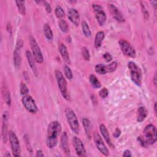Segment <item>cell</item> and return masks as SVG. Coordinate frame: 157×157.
Listing matches in <instances>:
<instances>
[{
  "label": "cell",
  "mask_w": 157,
  "mask_h": 157,
  "mask_svg": "<svg viewBox=\"0 0 157 157\" xmlns=\"http://www.w3.org/2000/svg\"><path fill=\"white\" fill-rule=\"evenodd\" d=\"M62 127L58 121L50 122L47 127V136L46 139V145L48 148H53L58 144V137L62 132Z\"/></svg>",
  "instance_id": "obj_1"
},
{
  "label": "cell",
  "mask_w": 157,
  "mask_h": 157,
  "mask_svg": "<svg viewBox=\"0 0 157 157\" xmlns=\"http://www.w3.org/2000/svg\"><path fill=\"white\" fill-rule=\"evenodd\" d=\"M128 67L130 72L131 80L137 86H140L142 83V74L140 68L134 62H129Z\"/></svg>",
  "instance_id": "obj_2"
},
{
  "label": "cell",
  "mask_w": 157,
  "mask_h": 157,
  "mask_svg": "<svg viewBox=\"0 0 157 157\" xmlns=\"http://www.w3.org/2000/svg\"><path fill=\"white\" fill-rule=\"evenodd\" d=\"M65 115L73 132L76 134H79L80 132L79 123L74 110L70 108H67L65 110Z\"/></svg>",
  "instance_id": "obj_3"
},
{
  "label": "cell",
  "mask_w": 157,
  "mask_h": 157,
  "mask_svg": "<svg viewBox=\"0 0 157 157\" xmlns=\"http://www.w3.org/2000/svg\"><path fill=\"white\" fill-rule=\"evenodd\" d=\"M55 77L57 79L58 88L63 98L66 99H69V95L68 92V84L63 73L58 69L55 70Z\"/></svg>",
  "instance_id": "obj_4"
},
{
  "label": "cell",
  "mask_w": 157,
  "mask_h": 157,
  "mask_svg": "<svg viewBox=\"0 0 157 157\" xmlns=\"http://www.w3.org/2000/svg\"><path fill=\"white\" fill-rule=\"evenodd\" d=\"M144 139L147 145H152L156 142V129L152 125L149 124L145 126L144 130Z\"/></svg>",
  "instance_id": "obj_5"
},
{
  "label": "cell",
  "mask_w": 157,
  "mask_h": 157,
  "mask_svg": "<svg viewBox=\"0 0 157 157\" xmlns=\"http://www.w3.org/2000/svg\"><path fill=\"white\" fill-rule=\"evenodd\" d=\"M29 42L35 61L38 63H43L44 62V57L35 38L32 36H30L29 37Z\"/></svg>",
  "instance_id": "obj_6"
},
{
  "label": "cell",
  "mask_w": 157,
  "mask_h": 157,
  "mask_svg": "<svg viewBox=\"0 0 157 157\" xmlns=\"http://www.w3.org/2000/svg\"><path fill=\"white\" fill-rule=\"evenodd\" d=\"M8 137L11 145L13 155L14 156H20L21 155V148L17 135L13 131L11 130L9 131Z\"/></svg>",
  "instance_id": "obj_7"
},
{
  "label": "cell",
  "mask_w": 157,
  "mask_h": 157,
  "mask_svg": "<svg viewBox=\"0 0 157 157\" xmlns=\"http://www.w3.org/2000/svg\"><path fill=\"white\" fill-rule=\"evenodd\" d=\"M118 44L122 53L125 55L131 58L136 57V50L125 39H120L118 41Z\"/></svg>",
  "instance_id": "obj_8"
},
{
  "label": "cell",
  "mask_w": 157,
  "mask_h": 157,
  "mask_svg": "<svg viewBox=\"0 0 157 157\" xmlns=\"http://www.w3.org/2000/svg\"><path fill=\"white\" fill-rule=\"evenodd\" d=\"M92 8L95 14V17L97 21L98 24L99 26L103 27L105 25L106 22V14L104 11L103 7L97 4H93L92 5Z\"/></svg>",
  "instance_id": "obj_9"
},
{
  "label": "cell",
  "mask_w": 157,
  "mask_h": 157,
  "mask_svg": "<svg viewBox=\"0 0 157 157\" xmlns=\"http://www.w3.org/2000/svg\"><path fill=\"white\" fill-rule=\"evenodd\" d=\"M22 104L25 108L32 114H36L38 112V107L34 99L30 95H25L23 96Z\"/></svg>",
  "instance_id": "obj_10"
},
{
  "label": "cell",
  "mask_w": 157,
  "mask_h": 157,
  "mask_svg": "<svg viewBox=\"0 0 157 157\" xmlns=\"http://www.w3.org/2000/svg\"><path fill=\"white\" fill-rule=\"evenodd\" d=\"M23 46V41L19 40L17 43L15 50L14 52V66L19 68L22 63V48Z\"/></svg>",
  "instance_id": "obj_11"
},
{
  "label": "cell",
  "mask_w": 157,
  "mask_h": 157,
  "mask_svg": "<svg viewBox=\"0 0 157 157\" xmlns=\"http://www.w3.org/2000/svg\"><path fill=\"white\" fill-rule=\"evenodd\" d=\"M94 141H95V145H96L97 148L98 149V150L104 155L108 156L109 155V150L107 148L106 145H105L101 136L97 133H95L94 134Z\"/></svg>",
  "instance_id": "obj_12"
},
{
  "label": "cell",
  "mask_w": 157,
  "mask_h": 157,
  "mask_svg": "<svg viewBox=\"0 0 157 157\" xmlns=\"http://www.w3.org/2000/svg\"><path fill=\"white\" fill-rule=\"evenodd\" d=\"M73 144L77 155L79 156H85L86 155V150L85 146L79 137L74 136L73 138Z\"/></svg>",
  "instance_id": "obj_13"
},
{
  "label": "cell",
  "mask_w": 157,
  "mask_h": 157,
  "mask_svg": "<svg viewBox=\"0 0 157 157\" xmlns=\"http://www.w3.org/2000/svg\"><path fill=\"white\" fill-rule=\"evenodd\" d=\"M8 120H9V114L7 111L5 112L3 115L2 118V139L5 143L7 142L8 138L9 137L8 132Z\"/></svg>",
  "instance_id": "obj_14"
},
{
  "label": "cell",
  "mask_w": 157,
  "mask_h": 157,
  "mask_svg": "<svg viewBox=\"0 0 157 157\" xmlns=\"http://www.w3.org/2000/svg\"><path fill=\"white\" fill-rule=\"evenodd\" d=\"M107 7L109 9L110 13L111 14L112 17L116 21L120 22V23L125 22V19H124L122 14L115 5H114L112 4H109Z\"/></svg>",
  "instance_id": "obj_15"
},
{
  "label": "cell",
  "mask_w": 157,
  "mask_h": 157,
  "mask_svg": "<svg viewBox=\"0 0 157 157\" xmlns=\"http://www.w3.org/2000/svg\"><path fill=\"white\" fill-rule=\"evenodd\" d=\"M68 17L69 21L76 26L79 25L80 16L78 11L74 8H69L68 11Z\"/></svg>",
  "instance_id": "obj_16"
},
{
  "label": "cell",
  "mask_w": 157,
  "mask_h": 157,
  "mask_svg": "<svg viewBox=\"0 0 157 157\" xmlns=\"http://www.w3.org/2000/svg\"><path fill=\"white\" fill-rule=\"evenodd\" d=\"M61 145L64 152L67 155H69L70 153V148L68 142V137L66 131L63 132L61 136Z\"/></svg>",
  "instance_id": "obj_17"
},
{
  "label": "cell",
  "mask_w": 157,
  "mask_h": 157,
  "mask_svg": "<svg viewBox=\"0 0 157 157\" xmlns=\"http://www.w3.org/2000/svg\"><path fill=\"white\" fill-rule=\"evenodd\" d=\"M99 130H100V132L101 133V135L103 136V137H104V140L107 143V144L111 148H114V145L112 144V143L111 142V139H110V134L109 133V131H108L107 128L106 127V126L104 124H100Z\"/></svg>",
  "instance_id": "obj_18"
},
{
  "label": "cell",
  "mask_w": 157,
  "mask_h": 157,
  "mask_svg": "<svg viewBox=\"0 0 157 157\" xmlns=\"http://www.w3.org/2000/svg\"><path fill=\"white\" fill-rule=\"evenodd\" d=\"M58 49H59L60 53L61 56L62 57L63 60L66 63H67L68 64H70L71 63L70 57H69V52H68V49L66 47V46L65 44L61 43L59 45Z\"/></svg>",
  "instance_id": "obj_19"
},
{
  "label": "cell",
  "mask_w": 157,
  "mask_h": 157,
  "mask_svg": "<svg viewBox=\"0 0 157 157\" xmlns=\"http://www.w3.org/2000/svg\"><path fill=\"white\" fill-rule=\"evenodd\" d=\"M26 56L27 58V60L29 64V66H30L32 70L33 71V73L37 76H38V70H37V68H36V65L35 64V60L33 57V54H32V52L30 50H27L26 52Z\"/></svg>",
  "instance_id": "obj_20"
},
{
  "label": "cell",
  "mask_w": 157,
  "mask_h": 157,
  "mask_svg": "<svg viewBox=\"0 0 157 157\" xmlns=\"http://www.w3.org/2000/svg\"><path fill=\"white\" fill-rule=\"evenodd\" d=\"M148 115V110L144 106H140L138 108L137 112V121L139 123L143 121Z\"/></svg>",
  "instance_id": "obj_21"
},
{
  "label": "cell",
  "mask_w": 157,
  "mask_h": 157,
  "mask_svg": "<svg viewBox=\"0 0 157 157\" xmlns=\"http://www.w3.org/2000/svg\"><path fill=\"white\" fill-rule=\"evenodd\" d=\"M43 33L46 38L49 41L52 42L54 39V35L52 30L48 24H45L43 26Z\"/></svg>",
  "instance_id": "obj_22"
},
{
  "label": "cell",
  "mask_w": 157,
  "mask_h": 157,
  "mask_svg": "<svg viewBox=\"0 0 157 157\" xmlns=\"http://www.w3.org/2000/svg\"><path fill=\"white\" fill-rule=\"evenodd\" d=\"M104 38H105V35L104 32H99L96 33L95 38V43H94L95 48L98 49L101 46Z\"/></svg>",
  "instance_id": "obj_23"
},
{
  "label": "cell",
  "mask_w": 157,
  "mask_h": 157,
  "mask_svg": "<svg viewBox=\"0 0 157 157\" xmlns=\"http://www.w3.org/2000/svg\"><path fill=\"white\" fill-rule=\"evenodd\" d=\"M81 27H82V32H83L84 36H86L87 38L91 37V36H92L91 30H90V27L86 21H84L82 22Z\"/></svg>",
  "instance_id": "obj_24"
},
{
  "label": "cell",
  "mask_w": 157,
  "mask_h": 157,
  "mask_svg": "<svg viewBox=\"0 0 157 157\" xmlns=\"http://www.w3.org/2000/svg\"><path fill=\"white\" fill-rule=\"evenodd\" d=\"M82 125L84 128L86 135L88 138L91 137V134H90V120L87 118H84L82 119Z\"/></svg>",
  "instance_id": "obj_25"
},
{
  "label": "cell",
  "mask_w": 157,
  "mask_h": 157,
  "mask_svg": "<svg viewBox=\"0 0 157 157\" xmlns=\"http://www.w3.org/2000/svg\"><path fill=\"white\" fill-rule=\"evenodd\" d=\"M89 80H90V82L93 88H101V82L98 79V78L96 77V76H95L93 74L90 75V77H89Z\"/></svg>",
  "instance_id": "obj_26"
},
{
  "label": "cell",
  "mask_w": 157,
  "mask_h": 157,
  "mask_svg": "<svg viewBox=\"0 0 157 157\" xmlns=\"http://www.w3.org/2000/svg\"><path fill=\"white\" fill-rule=\"evenodd\" d=\"M16 3L17 5L19 13L22 16L26 15V7L25 3L24 1H16Z\"/></svg>",
  "instance_id": "obj_27"
},
{
  "label": "cell",
  "mask_w": 157,
  "mask_h": 157,
  "mask_svg": "<svg viewBox=\"0 0 157 157\" xmlns=\"http://www.w3.org/2000/svg\"><path fill=\"white\" fill-rule=\"evenodd\" d=\"M58 25L60 27V30L64 33H67L69 32V25L68 24V22L63 19H61L59 22H58Z\"/></svg>",
  "instance_id": "obj_28"
},
{
  "label": "cell",
  "mask_w": 157,
  "mask_h": 157,
  "mask_svg": "<svg viewBox=\"0 0 157 157\" xmlns=\"http://www.w3.org/2000/svg\"><path fill=\"white\" fill-rule=\"evenodd\" d=\"M95 71L100 74V75H104L107 73L106 66L103 64H98L95 66Z\"/></svg>",
  "instance_id": "obj_29"
},
{
  "label": "cell",
  "mask_w": 157,
  "mask_h": 157,
  "mask_svg": "<svg viewBox=\"0 0 157 157\" xmlns=\"http://www.w3.org/2000/svg\"><path fill=\"white\" fill-rule=\"evenodd\" d=\"M55 14L57 17L58 19H63L65 16V13L63 9L60 6H57L55 8Z\"/></svg>",
  "instance_id": "obj_30"
},
{
  "label": "cell",
  "mask_w": 157,
  "mask_h": 157,
  "mask_svg": "<svg viewBox=\"0 0 157 157\" xmlns=\"http://www.w3.org/2000/svg\"><path fill=\"white\" fill-rule=\"evenodd\" d=\"M106 70H107V73H111L114 72L117 68V63L116 62H113L109 65H106Z\"/></svg>",
  "instance_id": "obj_31"
},
{
  "label": "cell",
  "mask_w": 157,
  "mask_h": 157,
  "mask_svg": "<svg viewBox=\"0 0 157 157\" xmlns=\"http://www.w3.org/2000/svg\"><path fill=\"white\" fill-rule=\"evenodd\" d=\"M3 96H4V98H5V100L6 103V104H8V106H11V95H10V93L9 92L5 89V88H3Z\"/></svg>",
  "instance_id": "obj_32"
},
{
  "label": "cell",
  "mask_w": 157,
  "mask_h": 157,
  "mask_svg": "<svg viewBox=\"0 0 157 157\" xmlns=\"http://www.w3.org/2000/svg\"><path fill=\"white\" fill-rule=\"evenodd\" d=\"M64 73H65V75L66 77L68 80H72V79L73 77V73H72V71H71V68L68 66L65 65V66H64Z\"/></svg>",
  "instance_id": "obj_33"
},
{
  "label": "cell",
  "mask_w": 157,
  "mask_h": 157,
  "mask_svg": "<svg viewBox=\"0 0 157 157\" xmlns=\"http://www.w3.org/2000/svg\"><path fill=\"white\" fill-rule=\"evenodd\" d=\"M82 56H83L85 60L89 61L90 60V53H89V51H88V50L87 47H82Z\"/></svg>",
  "instance_id": "obj_34"
},
{
  "label": "cell",
  "mask_w": 157,
  "mask_h": 157,
  "mask_svg": "<svg viewBox=\"0 0 157 157\" xmlns=\"http://www.w3.org/2000/svg\"><path fill=\"white\" fill-rule=\"evenodd\" d=\"M20 90H21V95L25 96L27 95L28 92H29V90L28 88L27 87V86L26 85V84H25L24 83L22 82L21 84V87H20Z\"/></svg>",
  "instance_id": "obj_35"
},
{
  "label": "cell",
  "mask_w": 157,
  "mask_h": 157,
  "mask_svg": "<svg viewBox=\"0 0 157 157\" xmlns=\"http://www.w3.org/2000/svg\"><path fill=\"white\" fill-rule=\"evenodd\" d=\"M140 8H141V11L144 15V17L145 19H148L149 18V14H148V12L147 11V10L146 9L145 6L144 5L143 3L142 2H140Z\"/></svg>",
  "instance_id": "obj_36"
},
{
  "label": "cell",
  "mask_w": 157,
  "mask_h": 157,
  "mask_svg": "<svg viewBox=\"0 0 157 157\" xmlns=\"http://www.w3.org/2000/svg\"><path fill=\"white\" fill-rule=\"evenodd\" d=\"M99 96L103 98V99H104L106 98H107V96H108L109 95V91L106 88H102L100 91H99Z\"/></svg>",
  "instance_id": "obj_37"
},
{
  "label": "cell",
  "mask_w": 157,
  "mask_h": 157,
  "mask_svg": "<svg viewBox=\"0 0 157 157\" xmlns=\"http://www.w3.org/2000/svg\"><path fill=\"white\" fill-rule=\"evenodd\" d=\"M24 139H25V141L26 142V144H27V149L28 150L30 151V152H32V146H31V144L30 143V140H29V139L28 137H27V135H25L24 136Z\"/></svg>",
  "instance_id": "obj_38"
},
{
  "label": "cell",
  "mask_w": 157,
  "mask_h": 157,
  "mask_svg": "<svg viewBox=\"0 0 157 157\" xmlns=\"http://www.w3.org/2000/svg\"><path fill=\"white\" fill-rule=\"evenodd\" d=\"M103 58H104V60H105L106 62H107V63L111 62L112 60V55H111L109 53H107H107H105V54L103 55Z\"/></svg>",
  "instance_id": "obj_39"
},
{
  "label": "cell",
  "mask_w": 157,
  "mask_h": 157,
  "mask_svg": "<svg viewBox=\"0 0 157 157\" xmlns=\"http://www.w3.org/2000/svg\"><path fill=\"white\" fill-rule=\"evenodd\" d=\"M43 3L44 5V6L46 8V10L47 13H49V14L50 13L52 12V8H51L50 5L47 2H43Z\"/></svg>",
  "instance_id": "obj_40"
},
{
  "label": "cell",
  "mask_w": 157,
  "mask_h": 157,
  "mask_svg": "<svg viewBox=\"0 0 157 157\" xmlns=\"http://www.w3.org/2000/svg\"><path fill=\"white\" fill-rule=\"evenodd\" d=\"M137 141L139 142V143L142 146H143V147H145V146H147V145L143 137H140V136H139V137H137Z\"/></svg>",
  "instance_id": "obj_41"
},
{
  "label": "cell",
  "mask_w": 157,
  "mask_h": 157,
  "mask_svg": "<svg viewBox=\"0 0 157 157\" xmlns=\"http://www.w3.org/2000/svg\"><path fill=\"white\" fill-rule=\"evenodd\" d=\"M120 134H121V131H120V129L119 128H116L115 130V131H114V134H113L114 137L118 138V137H119V136H120Z\"/></svg>",
  "instance_id": "obj_42"
},
{
  "label": "cell",
  "mask_w": 157,
  "mask_h": 157,
  "mask_svg": "<svg viewBox=\"0 0 157 157\" xmlns=\"http://www.w3.org/2000/svg\"><path fill=\"white\" fill-rule=\"evenodd\" d=\"M123 156L125 157H129L132 156V153L131 151L129 150H125L123 152Z\"/></svg>",
  "instance_id": "obj_43"
},
{
  "label": "cell",
  "mask_w": 157,
  "mask_h": 157,
  "mask_svg": "<svg viewBox=\"0 0 157 157\" xmlns=\"http://www.w3.org/2000/svg\"><path fill=\"white\" fill-rule=\"evenodd\" d=\"M44 155L43 154V152L41 150H38L36 152V156L37 157H43L44 156Z\"/></svg>",
  "instance_id": "obj_44"
},
{
  "label": "cell",
  "mask_w": 157,
  "mask_h": 157,
  "mask_svg": "<svg viewBox=\"0 0 157 157\" xmlns=\"http://www.w3.org/2000/svg\"><path fill=\"white\" fill-rule=\"evenodd\" d=\"M151 3L152 5V6L154 7V9L155 10L156 9V4H157V2L156 1H152L151 2Z\"/></svg>",
  "instance_id": "obj_45"
},
{
  "label": "cell",
  "mask_w": 157,
  "mask_h": 157,
  "mask_svg": "<svg viewBox=\"0 0 157 157\" xmlns=\"http://www.w3.org/2000/svg\"><path fill=\"white\" fill-rule=\"evenodd\" d=\"M156 74H155V76H154V77H153V82H154V84H155V85L156 86Z\"/></svg>",
  "instance_id": "obj_46"
},
{
  "label": "cell",
  "mask_w": 157,
  "mask_h": 157,
  "mask_svg": "<svg viewBox=\"0 0 157 157\" xmlns=\"http://www.w3.org/2000/svg\"><path fill=\"white\" fill-rule=\"evenodd\" d=\"M154 109H155V113H156V103H155Z\"/></svg>",
  "instance_id": "obj_47"
},
{
  "label": "cell",
  "mask_w": 157,
  "mask_h": 157,
  "mask_svg": "<svg viewBox=\"0 0 157 157\" xmlns=\"http://www.w3.org/2000/svg\"><path fill=\"white\" fill-rule=\"evenodd\" d=\"M5 156H11V155L10 154H5Z\"/></svg>",
  "instance_id": "obj_48"
}]
</instances>
